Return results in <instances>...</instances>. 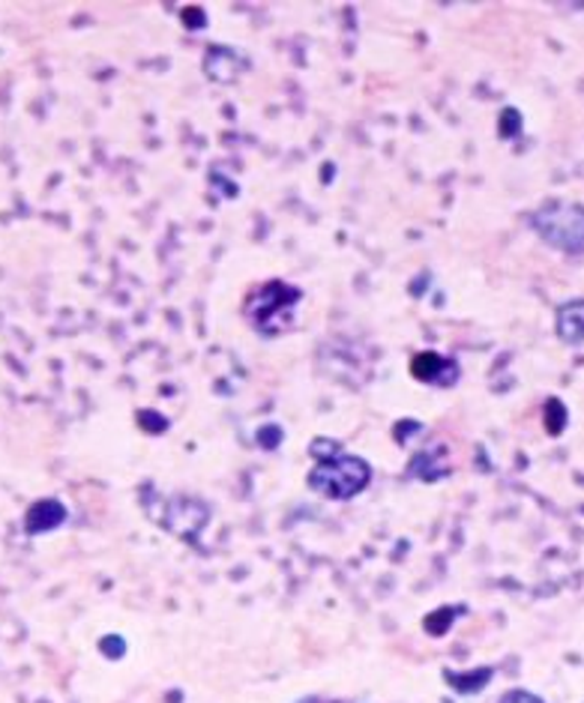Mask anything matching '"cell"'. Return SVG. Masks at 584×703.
<instances>
[{
	"instance_id": "cell-13",
	"label": "cell",
	"mask_w": 584,
	"mask_h": 703,
	"mask_svg": "<svg viewBox=\"0 0 584 703\" xmlns=\"http://www.w3.org/2000/svg\"><path fill=\"white\" fill-rule=\"evenodd\" d=\"M336 452H342V443L333 438H315L312 443H309V455H312L315 461L330 459V455H336Z\"/></svg>"
},
{
	"instance_id": "cell-16",
	"label": "cell",
	"mask_w": 584,
	"mask_h": 703,
	"mask_svg": "<svg viewBox=\"0 0 584 703\" xmlns=\"http://www.w3.org/2000/svg\"><path fill=\"white\" fill-rule=\"evenodd\" d=\"M139 422L141 429L150 431V434H162V431L169 429V420H162L157 411H139Z\"/></svg>"
},
{
	"instance_id": "cell-17",
	"label": "cell",
	"mask_w": 584,
	"mask_h": 703,
	"mask_svg": "<svg viewBox=\"0 0 584 703\" xmlns=\"http://www.w3.org/2000/svg\"><path fill=\"white\" fill-rule=\"evenodd\" d=\"M497 703H545V701L534 692H525V689H513V692H506Z\"/></svg>"
},
{
	"instance_id": "cell-3",
	"label": "cell",
	"mask_w": 584,
	"mask_h": 703,
	"mask_svg": "<svg viewBox=\"0 0 584 703\" xmlns=\"http://www.w3.org/2000/svg\"><path fill=\"white\" fill-rule=\"evenodd\" d=\"M531 228L543 243L564 254H584V207L552 198L531 213Z\"/></svg>"
},
{
	"instance_id": "cell-15",
	"label": "cell",
	"mask_w": 584,
	"mask_h": 703,
	"mask_svg": "<svg viewBox=\"0 0 584 703\" xmlns=\"http://www.w3.org/2000/svg\"><path fill=\"white\" fill-rule=\"evenodd\" d=\"M282 438H285V431L279 429V425H261L255 434L258 446H261V450H279Z\"/></svg>"
},
{
	"instance_id": "cell-7",
	"label": "cell",
	"mask_w": 584,
	"mask_h": 703,
	"mask_svg": "<svg viewBox=\"0 0 584 703\" xmlns=\"http://www.w3.org/2000/svg\"><path fill=\"white\" fill-rule=\"evenodd\" d=\"M67 521V506L60 500H40L28 509V518H24V530L30 536H42L49 530L60 528Z\"/></svg>"
},
{
	"instance_id": "cell-11",
	"label": "cell",
	"mask_w": 584,
	"mask_h": 703,
	"mask_svg": "<svg viewBox=\"0 0 584 703\" xmlns=\"http://www.w3.org/2000/svg\"><path fill=\"white\" fill-rule=\"evenodd\" d=\"M545 431L552 434V438H557V434H564L566 431V404L561 399H548L545 401Z\"/></svg>"
},
{
	"instance_id": "cell-5",
	"label": "cell",
	"mask_w": 584,
	"mask_h": 703,
	"mask_svg": "<svg viewBox=\"0 0 584 703\" xmlns=\"http://www.w3.org/2000/svg\"><path fill=\"white\" fill-rule=\"evenodd\" d=\"M411 378H416L420 383H429V386L450 390V386H456L459 378H462V369H459V362L450 360V356H441V353L435 351H423L411 360Z\"/></svg>"
},
{
	"instance_id": "cell-4",
	"label": "cell",
	"mask_w": 584,
	"mask_h": 703,
	"mask_svg": "<svg viewBox=\"0 0 584 703\" xmlns=\"http://www.w3.org/2000/svg\"><path fill=\"white\" fill-rule=\"evenodd\" d=\"M208 521L210 512L204 503L192 498H174L169 500V515L162 518V528L187 542H195V536H201L208 528Z\"/></svg>"
},
{
	"instance_id": "cell-9",
	"label": "cell",
	"mask_w": 584,
	"mask_h": 703,
	"mask_svg": "<svg viewBox=\"0 0 584 703\" xmlns=\"http://www.w3.org/2000/svg\"><path fill=\"white\" fill-rule=\"evenodd\" d=\"M492 676H495V667H474V671H465V674H459V671H450V667H444L446 685H450V689L459 694L483 692L485 685L492 683Z\"/></svg>"
},
{
	"instance_id": "cell-10",
	"label": "cell",
	"mask_w": 584,
	"mask_h": 703,
	"mask_svg": "<svg viewBox=\"0 0 584 703\" xmlns=\"http://www.w3.org/2000/svg\"><path fill=\"white\" fill-rule=\"evenodd\" d=\"M459 614H465V607H437L435 614H429L426 620H423V629H426L429 635L432 637H441L450 632V625L456 623V616Z\"/></svg>"
},
{
	"instance_id": "cell-8",
	"label": "cell",
	"mask_w": 584,
	"mask_h": 703,
	"mask_svg": "<svg viewBox=\"0 0 584 703\" xmlns=\"http://www.w3.org/2000/svg\"><path fill=\"white\" fill-rule=\"evenodd\" d=\"M557 339L564 344H584V300H570L555 312Z\"/></svg>"
},
{
	"instance_id": "cell-14",
	"label": "cell",
	"mask_w": 584,
	"mask_h": 703,
	"mask_svg": "<svg viewBox=\"0 0 584 703\" xmlns=\"http://www.w3.org/2000/svg\"><path fill=\"white\" fill-rule=\"evenodd\" d=\"M127 637H120V635H105L100 641V653L105 655V659H111V662H118V659H123L127 655Z\"/></svg>"
},
{
	"instance_id": "cell-2",
	"label": "cell",
	"mask_w": 584,
	"mask_h": 703,
	"mask_svg": "<svg viewBox=\"0 0 584 703\" xmlns=\"http://www.w3.org/2000/svg\"><path fill=\"white\" fill-rule=\"evenodd\" d=\"M306 485L328 500H354L372 485V464L342 450L330 459L315 461V468L309 470Z\"/></svg>"
},
{
	"instance_id": "cell-1",
	"label": "cell",
	"mask_w": 584,
	"mask_h": 703,
	"mask_svg": "<svg viewBox=\"0 0 584 703\" xmlns=\"http://www.w3.org/2000/svg\"><path fill=\"white\" fill-rule=\"evenodd\" d=\"M300 303H303L300 288L282 282V279H273V282H264L249 293L246 303H243V314L261 339H279L288 330H294Z\"/></svg>"
},
{
	"instance_id": "cell-6",
	"label": "cell",
	"mask_w": 584,
	"mask_h": 703,
	"mask_svg": "<svg viewBox=\"0 0 584 703\" xmlns=\"http://www.w3.org/2000/svg\"><path fill=\"white\" fill-rule=\"evenodd\" d=\"M243 69H249V60L229 46H210L204 51V76L217 84H234Z\"/></svg>"
},
{
	"instance_id": "cell-12",
	"label": "cell",
	"mask_w": 584,
	"mask_h": 703,
	"mask_svg": "<svg viewBox=\"0 0 584 703\" xmlns=\"http://www.w3.org/2000/svg\"><path fill=\"white\" fill-rule=\"evenodd\" d=\"M522 127H525V120H522V111H518V108H504V111H501V120H497V135L504 138V141L522 135Z\"/></svg>"
}]
</instances>
